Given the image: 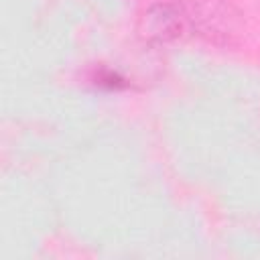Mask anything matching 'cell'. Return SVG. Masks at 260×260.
I'll use <instances>...</instances> for the list:
<instances>
[{"mask_svg": "<svg viewBox=\"0 0 260 260\" xmlns=\"http://www.w3.org/2000/svg\"><path fill=\"white\" fill-rule=\"evenodd\" d=\"M191 39L213 47H236L244 35V12L236 0H185Z\"/></svg>", "mask_w": 260, "mask_h": 260, "instance_id": "cell-1", "label": "cell"}, {"mask_svg": "<svg viewBox=\"0 0 260 260\" xmlns=\"http://www.w3.org/2000/svg\"><path fill=\"white\" fill-rule=\"evenodd\" d=\"M140 43L167 47L191 39V22L185 0H156L144 6L134 22Z\"/></svg>", "mask_w": 260, "mask_h": 260, "instance_id": "cell-2", "label": "cell"}]
</instances>
